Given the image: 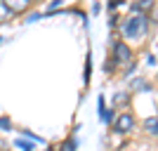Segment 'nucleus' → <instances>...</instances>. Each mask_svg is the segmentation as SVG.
<instances>
[{"label": "nucleus", "mask_w": 158, "mask_h": 151, "mask_svg": "<svg viewBox=\"0 0 158 151\" xmlns=\"http://www.w3.org/2000/svg\"><path fill=\"white\" fill-rule=\"evenodd\" d=\"M144 128L151 132V135H158V118H146L144 120Z\"/></svg>", "instance_id": "obj_6"}, {"label": "nucleus", "mask_w": 158, "mask_h": 151, "mask_svg": "<svg viewBox=\"0 0 158 151\" xmlns=\"http://www.w3.org/2000/svg\"><path fill=\"white\" fill-rule=\"evenodd\" d=\"M153 2L151 0H142V2H132V10L135 12H146V10H151Z\"/></svg>", "instance_id": "obj_5"}, {"label": "nucleus", "mask_w": 158, "mask_h": 151, "mask_svg": "<svg viewBox=\"0 0 158 151\" xmlns=\"http://www.w3.org/2000/svg\"><path fill=\"white\" fill-rule=\"evenodd\" d=\"M146 26H149V19H146L144 14L142 17H130V19H125L123 21V26H120V31H123V36L125 38H130V40H137V38H142L146 33Z\"/></svg>", "instance_id": "obj_1"}, {"label": "nucleus", "mask_w": 158, "mask_h": 151, "mask_svg": "<svg viewBox=\"0 0 158 151\" xmlns=\"http://www.w3.org/2000/svg\"><path fill=\"white\" fill-rule=\"evenodd\" d=\"M10 17H12L10 5H7V2H0V19H10Z\"/></svg>", "instance_id": "obj_7"}, {"label": "nucleus", "mask_w": 158, "mask_h": 151, "mask_svg": "<svg viewBox=\"0 0 158 151\" xmlns=\"http://www.w3.org/2000/svg\"><path fill=\"white\" fill-rule=\"evenodd\" d=\"M156 137H158V135H156Z\"/></svg>", "instance_id": "obj_11"}, {"label": "nucleus", "mask_w": 158, "mask_h": 151, "mask_svg": "<svg viewBox=\"0 0 158 151\" xmlns=\"http://www.w3.org/2000/svg\"><path fill=\"white\" fill-rule=\"evenodd\" d=\"M76 149V137H71L69 142H64V144L59 146V151H73Z\"/></svg>", "instance_id": "obj_8"}, {"label": "nucleus", "mask_w": 158, "mask_h": 151, "mask_svg": "<svg viewBox=\"0 0 158 151\" xmlns=\"http://www.w3.org/2000/svg\"><path fill=\"white\" fill-rule=\"evenodd\" d=\"M132 125H135L132 116H130V113H123V116H118V118L113 120V130L123 135V132H130L132 130Z\"/></svg>", "instance_id": "obj_3"}, {"label": "nucleus", "mask_w": 158, "mask_h": 151, "mask_svg": "<svg viewBox=\"0 0 158 151\" xmlns=\"http://www.w3.org/2000/svg\"><path fill=\"white\" fill-rule=\"evenodd\" d=\"M0 130H12V120L10 118H0Z\"/></svg>", "instance_id": "obj_10"}, {"label": "nucleus", "mask_w": 158, "mask_h": 151, "mask_svg": "<svg viewBox=\"0 0 158 151\" xmlns=\"http://www.w3.org/2000/svg\"><path fill=\"white\" fill-rule=\"evenodd\" d=\"M17 146H21L24 151H33V144H28L26 139H17Z\"/></svg>", "instance_id": "obj_9"}, {"label": "nucleus", "mask_w": 158, "mask_h": 151, "mask_svg": "<svg viewBox=\"0 0 158 151\" xmlns=\"http://www.w3.org/2000/svg\"><path fill=\"white\" fill-rule=\"evenodd\" d=\"M7 5H10L12 14H17V12H24V10L28 7V2H26V0H14V2H7Z\"/></svg>", "instance_id": "obj_4"}, {"label": "nucleus", "mask_w": 158, "mask_h": 151, "mask_svg": "<svg viewBox=\"0 0 158 151\" xmlns=\"http://www.w3.org/2000/svg\"><path fill=\"white\" fill-rule=\"evenodd\" d=\"M130 47L125 45V43H116V45H113V61H116V64H127V61H130Z\"/></svg>", "instance_id": "obj_2"}]
</instances>
